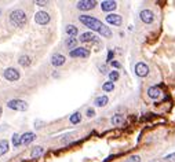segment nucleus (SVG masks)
I'll list each match as a JSON object with an SVG mask.
<instances>
[{
  "label": "nucleus",
  "instance_id": "f257e3e1",
  "mask_svg": "<svg viewBox=\"0 0 175 162\" xmlns=\"http://www.w3.org/2000/svg\"><path fill=\"white\" fill-rule=\"evenodd\" d=\"M79 21H80L84 26L90 28L91 30L98 32L99 34H102V37H108V39L112 37V30H110L108 26L103 25L99 19L91 17V15H80V17H79Z\"/></svg>",
  "mask_w": 175,
  "mask_h": 162
},
{
  "label": "nucleus",
  "instance_id": "f03ea898",
  "mask_svg": "<svg viewBox=\"0 0 175 162\" xmlns=\"http://www.w3.org/2000/svg\"><path fill=\"white\" fill-rule=\"evenodd\" d=\"M10 23H11L12 26H17V28H21V26H23L26 23V21H28V17H26L25 11H22V10L17 9V10H12L11 12H10Z\"/></svg>",
  "mask_w": 175,
  "mask_h": 162
},
{
  "label": "nucleus",
  "instance_id": "7ed1b4c3",
  "mask_svg": "<svg viewBox=\"0 0 175 162\" xmlns=\"http://www.w3.org/2000/svg\"><path fill=\"white\" fill-rule=\"evenodd\" d=\"M7 106H9L11 110H15V111H26L28 110V103L22 99H11L7 102Z\"/></svg>",
  "mask_w": 175,
  "mask_h": 162
},
{
  "label": "nucleus",
  "instance_id": "20e7f679",
  "mask_svg": "<svg viewBox=\"0 0 175 162\" xmlns=\"http://www.w3.org/2000/svg\"><path fill=\"white\" fill-rule=\"evenodd\" d=\"M3 77L7 80V81H11V83H14V81H18L21 77L20 74V70L15 67H7L6 70L3 71Z\"/></svg>",
  "mask_w": 175,
  "mask_h": 162
},
{
  "label": "nucleus",
  "instance_id": "39448f33",
  "mask_svg": "<svg viewBox=\"0 0 175 162\" xmlns=\"http://www.w3.org/2000/svg\"><path fill=\"white\" fill-rule=\"evenodd\" d=\"M97 4L98 3L95 0H80V2H77L76 7H77V10H80V11H90V10L95 9Z\"/></svg>",
  "mask_w": 175,
  "mask_h": 162
},
{
  "label": "nucleus",
  "instance_id": "423d86ee",
  "mask_svg": "<svg viewBox=\"0 0 175 162\" xmlns=\"http://www.w3.org/2000/svg\"><path fill=\"white\" fill-rule=\"evenodd\" d=\"M50 15L47 14L46 11H38L34 14V22L38 23V25H47L50 22Z\"/></svg>",
  "mask_w": 175,
  "mask_h": 162
},
{
  "label": "nucleus",
  "instance_id": "0eeeda50",
  "mask_svg": "<svg viewBox=\"0 0 175 162\" xmlns=\"http://www.w3.org/2000/svg\"><path fill=\"white\" fill-rule=\"evenodd\" d=\"M69 57H72V58H88L90 51L87 48H83V47H77V48L72 50V51L69 52Z\"/></svg>",
  "mask_w": 175,
  "mask_h": 162
},
{
  "label": "nucleus",
  "instance_id": "6e6552de",
  "mask_svg": "<svg viewBox=\"0 0 175 162\" xmlns=\"http://www.w3.org/2000/svg\"><path fill=\"white\" fill-rule=\"evenodd\" d=\"M135 74L138 77H146L149 74V66L144 62H138L135 65Z\"/></svg>",
  "mask_w": 175,
  "mask_h": 162
},
{
  "label": "nucleus",
  "instance_id": "1a4fd4ad",
  "mask_svg": "<svg viewBox=\"0 0 175 162\" xmlns=\"http://www.w3.org/2000/svg\"><path fill=\"white\" fill-rule=\"evenodd\" d=\"M139 17H141L142 22L152 23L153 21H155V12H153L152 10H142V11L139 12Z\"/></svg>",
  "mask_w": 175,
  "mask_h": 162
},
{
  "label": "nucleus",
  "instance_id": "9d476101",
  "mask_svg": "<svg viewBox=\"0 0 175 162\" xmlns=\"http://www.w3.org/2000/svg\"><path fill=\"white\" fill-rule=\"evenodd\" d=\"M106 22L113 26H120L123 23V18L119 14H109V15H106Z\"/></svg>",
  "mask_w": 175,
  "mask_h": 162
},
{
  "label": "nucleus",
  "instance_id": "9b49d317",
  "mask_svg": "<svg viewBox=\"0 0 175 162\" xmlns=\"http://www.w3.org/2000/svg\"><path fill=\"white\" fill-rule=\"evenodd\" d=\"M80 41L81 43H98L99 40L92 32H86V33H83L80 36Z\"/></svg>",
  "mask_w": 175,
  "mask_h": 162
},
{
  "label": "nucleus",
  "instance_id": "f8f14e48",
  "mask_svg": "<svg viewBox=\"0 0 175 162\" xmlns=\"http://www.w3.org/2000/svg\"><path fill=\"white\" fill-rule=\"evenodd\" d=\"M65 62H66V58L63 57L62 54H54L51 57V65L55 66V67H59V66H62Z\"/></svg>",
  "mask_w": 175,
  "mask_h": 162
},
{
  "label": "nucleus",
  "instance_id": "ddd939ff",
  "mask_svg": "<svg viewBox=\"0 0 175 162\" xmlns=\"http://www.w3.org/2000/svg\"><path fill=\"white\" fill-rule=\"evenodd\" d=\"M116 7H117V3L113 2V0H105V2L101 3V9H102V11H106V12L116 10Z\"/></svg>",
  "mask_w": 175,
  "mask_h": 162
},
{
  "label": "nucleus",
  "instance_id": "4468645a",
  "mask_svg": "<svg viewBox=\"0 0 175 162\" xmlns=\"http://www.w3.org/2000/svg\"><path fill=\"white\" fill-rule=\"evenodd\" d=\"M34 133L33 132H26V133H23L22 136H21V143L22 144H25V146H28V144H30L34 140Z\"/></svg>",
  "mask_w": 175,
  "mask_h": 162
},
{
  "label": "nucleus",
  "instance_id": "2eb2a0df",
  "mask_svg": "<svg viewBox=\"0 0 175 162\" xmlns=\"http://www.w3.org/2000/svg\"><path fill=\"white\" fill-rule=\"evenodd\" d=\"M160 95H161V91L159 87H150V88L148 89V96H149L150 99H157Z\"/></svg>",
  "mask_w": 175,
  "mask_h": 162
},
{
  "label": "nucleus",
  "instance_id": "dca6fc26",
  "mask_svg": "<svg viewBox=\"0 0 175 162\" xmlns=\"http://www.w3.org/2000/svg\"><path fill=\"white\" fill-rule=\"evenodd\" d=\"M108 102H109V99H108L106 95H101V96H98L97 99L94 100L97 107H105V106L108 105Z\"/></svg>",
  "mask_w": 175,
  "mask_h": 162
},
{
  "label": "nucleus",
  "instance_id": "f3484780",
  "mask_svg": "<svg viewBox=\"0 0 175 162\" xmlns=\"http://www.w3.org/2000/svg\"><path fill=\"white\" fill-rule=\"evenodd\" d=\"M110 122H112V125L115 126H120L124 124V115L123 114H115V115L112 117V119H110Z\"/></svg>",
  "mask_w": 175,
  "mask_h": 162
},
{
  "label": "nucleus",
  "instance_id": "a211bd4d",
  "mask_svg": "<svg viewBox=\"0 0 175 162\" xmlns=\"http://www.w3.org/2000/svg\"><path fill=\"white\" fill-rule=\"evenodd\" d=\"M10 150V144L6 139H0V157H3Z\"/></svg>",
  "mask_w": 175,
  "mask_h": 162
},
{
  "label": "nucleus",
  "instance_id": "6ab92c4d",
  "mask_svg": "<svg viewBox=\"0 0 175 162\" xmlns=\"http://www.w3.org/2000/svg\"><path fill=\"white\" fill-rule=\"evenodd\" d=\"M65 32H66V34H68L69 37H76L79 34V29L76 28L75 25H68L66 26V29H65Z\"/></svg>",
  "mask_w": 175,
  "mask_h": 162
},
{
  "label": "nucleus",
  "instance_id": "aec40b11",
  "mask_svg": "<svg viewBox=\"0 0 175 162\" xmlns=\"http://www.w3.org/2000/svg\"><path fill=\"white\" fill-rule=\"evenodd\" d=\"M65 44H66V47H68L70 51L75 50V48H77V40H76V37H68L66 41H65Z\"/></svg>",
  "mask_w": 175,
  "mask_h": 162
},
{
  "label": "nucleus",
  "instance_id": "412c9836",
  "mask_svg": "<svg viewBox=\"0 0 175 162\" xmlns=\"http://www.w3.org/2000/svg\"><path fill=\"white\" fill-rule=\"evenodd\" d=\"M81 121V114L80 113H73L72 115L69 117V122L73 124V125H77V124H80Z\"/></svg>",
  "mask_w": 175,
  "mask_h": 162
},
{
  "label": "nucleus",
  "instance_id": "4be33fe9",
  "mask_svg": "<svg viewBox=\"0 0 175 162\" xmlns=\"http://www.w3.org/2000/svg\"><path fill=\"white\" fill-rule=\"evenodd\" d=\"M18 62H20L21 66H23V67H28V66L30 65V58H29L28 55H21L20 59H18Z\"/></svg>",
  "mask_w": 175,
  "mask_h": 162
},
{
  "label": "nucleus",
  "instance_id": "5701e85b",
  "mask_svg": "<svg viewBox=\"0 0 175 162\" xmlns=\"http://www.w3.org/2000/svg\"><path fill=\"white\" fill-rule=\"evenodd\" d=\"M43 147H40V146H38V147H34L33 150H32V153H30V157L32 158H38V157H40L41 154H43Z\"/></svg>",
  "mask_w": 175,
  "mask_h": 162
},
{
  "label": "nucleus",
  "instance_id": "b1692460",
  "mask_svg": "<svg viewBox=\"0 0 175 162\" xmlns=\"http://www.w3.org/2000/svg\"><path fill=\"white\" fill-rule=\"evenodd\" d=\"M11 143H12V146L14 147H20L22 143H21V136L18 133H14L12 135V137H11Z\"/></svg>",
  "mask_w": 175,
  "mask_h": 162
},
{
  "label": "nucleus",
  "instance_id": "393cba45",
  "mask_svg": "<svg viewBox=\"0 0 175 162\" xmlns=\"http://www.w3.org/2000/svg\"><path fill=\"white\" fill-rule=\"evenodd\" d=\"M102 89L105 92H112L113 89H115V84H113L112 81H106V83L102 85Z\"/></svg>",
  "mask_w": 175,
  "mask_h": 162
},
{
  "label": "nucleus",
  "instance_id": "a878e982",
  "mask_svg": "<svg viewBox=\"0 0 175 162\" xmlns=\"http://www.w3.org/2000/svg\"><path fill=\"white\" fill-rule=\"evenodd\" d=\"M119 77H120V74H119V71H117V70H113V71H110V73H109V80L112 81V83L117 81Z\"/></svg>",
  "mask_w": 175,
  "mask_h": 162
},
{
  "label": "nucleus",
  "instance_id": "bb28decb",
  "mask_svg": "<svg viewBox=\"0 0 175 162\" xmlns=\"http://www.w3.org/2000/svg\"><path fill=\"white\" fill-rule=\"evenodd\" d=\"M126 162H141V157L139 155H131L130 158H127Z\"/></svg>",
  "mask_w": 175,
  "mask_h": 162
},
{
  "label": "nucleus",
  "instance_id": "cd10ccee",
  "mask_svg": "<svg viewBox=\"0 0 175 162\" xmlns=\"http://www.w3.org/2000/svg\"><path fill=\"white\" fill-rule=\"evenodd\" d=\"M86 115L88 117V118H91V117H94V115H95V110H94V109H91V107H90V109H87V111H86Z\"/></svg>",
  "mask_w": 175,
  "mask_h": 162
},
{
  "label": "nucleus",
  "instance_id": "c85d7f7f",
  "mask_svg": "<svg viewBox=\"0 0 175 162\" xmlns=\"http://www.w3.org/2000/svg\"><path fill=\"white\" fill-rule=\"evenodd\" d=\"M166 161L167 162H175V153L174 154H168V155L166 157Z\"/></svg>",
  "mask_w": 175,
  "mask_h": 162
},
{
  "label": "nucleus",
  "instance_id": "c756f323",
  "mask_svg": "<svg viewBox=\"0 0 175 162\" xmlns=\"http://www.w3.org/2000/svg\"><path fill=\"white\" fill-rule=\"evenodd\" d=\"M110 63H112V66H113V67H116V69H120L121 67V65L119 62H116V60H112Z\"/></svg>",
  "mask_w": 175,
  "mask_h": 162
},
{
  "label": "nucleus",
  "instance_id": "7c9ffc66",
  "mask_svg": "<svg viewBox=\"0 0 175 162\" xmlns=\"http://www.w3.org/2000/svg\"><path fill=\"white\" fill-rule=\"evenodd\" d=\"M36 4H38V6H47V2H40V0H38V2H36Z\"/></svg>",
  "mask_w": 175,
  "mask_h": 162
},
{
  "label": "nucleus",
  "instance_id": "2f4dec72",
  "mask_svg": "<svg viewBox=\"0 0 175 162\" xmlns=\"http://www.w3.org/2000/svg\"><path fill=\"white\" fill-rule=\"evenodd\" d=\"M112 58H113V52L110 51L109 54H108V62H112Z\"/></svg>",
  "mask_w": 175,
  "mask_h": 162
},
{
  "label": "nucleus",
  "instance_id": "473e14b6",
  "mask_svg": "<svg viewBox=\"0 0 175 162\" xmlns=\"http://www.w3.org/2000/svg\"><path fill=\"white\" fill-rule=\"evenodd\" d=\"M101 73H106V67H105V66H101Z\"/></svg>",
  "mask_w": 175,
  "mask_h": 162
},
{
  "label": "nucleus",
  "instance_id": "72a5a7b5",
  "mask_svg": "<svg viewBox=\"0 0 175 162\" xmlns=\"http://www.w3.org/2000/svg\"><path fill=\"white\" fill-rule=\"evenodd\" d=\"M2 114H3V110H2V107H0V117H2Z\"/></svg>",
  "mask_w": 175,
  "mask_h": 162
}]
</instances>
